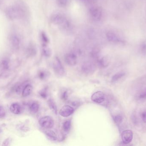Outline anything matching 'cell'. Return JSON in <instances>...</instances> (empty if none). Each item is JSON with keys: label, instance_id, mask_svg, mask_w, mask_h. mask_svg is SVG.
I'll return each instance as SVG.
<instances>
[{"label": "cell", "instance_id": "obj_1", "mask_svg": "<svg viewBox=\"0 0 146 146\" xmlns=\"http://www.w3.org/2000/svg\"><path fill=\"white\" fill-rule=\"evenodd\" d=\"M50 21L54 25L60 26L62 28H68L70 25L69 22L63 15L56 13L50 17Z\"/></svg>", "mask_w": 146, "mask_h": 146}, {"label": "cell", "instance_id": "obj_2", "mask_svg": "<svg viewBox=\"0 0 146 146\" xmlns=\"http://www.w3.org/2000/svg\"><path fill=\"white\" fill-rule=\"evenodd\" d=\"M89 14L91 18L94 21H100L103 17V9L100 7L94 6L89 10Z\"/></svg>", "mask_w": 146, "mask_h": 146}, {"label": "cell", "instance_id": "obj_3", "mask_svg": "<svg viewBox=\"0 0 146 146\" xmlns=\"http://www.w3.org/2000/svg\"><path fill=\"white\" fill-rule=\"evenodd\" d=\"M53 66L54 71L56 75L59 76H63L65 74V69L58 57L55 58Z\"/></svg>", "mask_w": 146, "mask_h": 146}, {"label": "cell", "instance_id": "obj_4", "mask_svg": "<svg viewBox=\"0 0 146 146\" xmlns=\"http://www.w3.org/2000/svg\"><path fill=\"white\" fill-rule=\"evenodd\" d=\"M41 127L45 129H50L54 126V121L51 117L45 116L42 117L39 121Z\"/></svg>", "mask_w": 146, "mask_h": 146}, {"label": "cell", "instance_id": "obj_5", "mask_svg": "<svg viewBox=\"0 0 146 146\" xmlns=\"http://www.w3.org/2000/svg\"><path fill=\"white\" fill-rule=\"evenodd\" d=\"M106 37L110 42L115 43H122V39L116 33L111 31H109L106 33Z\"/></svg>", "mask_w": 146, "mask_h": 146}, {"label": "cell", "instance_id": "obj_6", "mask_svg": "<svg viewBox=\"0 0 146 146\" xmlns=\"http://www.w3.org/2000/svg\"><path fill=\"white\" fill-rule=\"evenodd\" d=\"M105 95L101 91H97L94 93L91 97V99L93 102L97 103H103L105 100Z\"/></svg>", "mask_w": 146, "mask_h": 146}, {"label": "cell", "instance_id": "obj_7", "mask_svg": "<svg viewBox=\"0 0 146 146\" xmlns=\"http://www.w3.org/2000/svg\"><path fill=\"white\" fill-rule=\"evenodd\" d=\"M133 134L130 130H125L121 133V139L124 144H129L133 139Z\"/></svg>", "mask_w": 146, "mask_h": 146}, {"label": "cell", "instance_id": "obj_8", "mask_svg": "<svg viewBox=\"0 0 146 146\" xmlns=\"http://www.w3.org/2000/svg\"><path fill=\"white\" fill-rule=\"evenodd\" d=\"M65 61L69 66H74L77 63V57L74 53H68L65 56Z\"/></svg>", "mask_w": 146, "mask_h": 146}, {"label": "cell", "instance_id": "obj_9", "mask_svg": "<svg viewBox=\"0 0 146 146\" xmlns=\"http://www.w3.org/2000/svg\"><path fill=\"white\" fill-rule=\"evenodd\" d=\"M74 109L70 105H65L62 107L60 111V114L63 117H68L72 115L74 112Z\"/></svg>", "mask_w": 146, "mask_h": 146}, {"label": "cell", "instance_id": "obj_10", "mask_svg": "<svg viewBox=\"0 0 146 146\" xmlns=\"http://www.w3.org/2000/svg\"><path fill=\"white\" fill-rule=\"evenodd\" d=\"M95 67L91 63L86 62L82 65V70L85 73L92 74L95 70Z\"/></svg>", "mask_w": 146, "mask_h": 146}, {"label": "cell", "instance_id": "obj_11", "mask_svg": "<svg viewBox=\"0 0 146 146\" xmlns=\"http://www.w3.org/2000/svg\"><path fill=\"white\" fill-rule=\"evenodd\" d=\"M10 111L15 115H19L21 112V108L19 104L15 103L11 105L9 108Z\"/></svg>", "mask_w": 146, "mask_h": 146}, {"label": "cell", "instance_id": "obj_12", "mask_svg": "<svg viewBox=\"0 0 146 146\" xmlns=\"http://www.w3.org/2000/svg\"><path fill=\"white\" fill-rule=\"evenodd\" d=\"M33 87L31 85H27L22 91V96L24 97H28L31 93Z\"/></svg>", "mask_w": 146, "mask_h": 146}, {"label": "cell", "instance_id": "obj_13", "mask_svg": "<svg viewBox=\"0 0 146 146\" xmlns=\"http://www.w3.org/2000/svg\"><path fill=\"white\" fill-rule=\"evenodd\" d=\"M110 64V61L108 58L103 57L99 61V64L100 66L102 68L107 67Z\"/></svg>", "mask_w": 146, "mask_h": 146}, {"label": "cell", "instance_id": "obj_14", "mask_svg": "<svg viewBox=\"0 0 146 146\" xmlns=\"http://www.w3.org/2000/svg\"><path fill=\"white\" fill-rule=\"evenodd\" d=\"M49 107L51 110L55 114H57V106L54 101L52 99H50L48 101Z\"/></svg>", "mask_w": 146, "mask_h": 146}, {"label": "cell", "instance_id": "obj_15", "mask_svg": "<svg viewBox=\"0 0 146 146\" xmlns=\"http://www.w3.org/2000/svg\"><path fill=\"white\" fill-rule=\"evenodd\" d=\"M125 75V73L124 72H119L115 74V75H113L111 79V82H115L119 80L120 79L123 77Z\"/></svg>", "mask_w": 146, "mask_h": 146}, {"label": "cell", "instance_id": "obj_16", "mask_svg": "<svg viewBox=\"0 0 146 146\" xmlns=\"http://www.w3.org/2000/svg\"><path fill=\"white\" fill-rule=\"evenodd\" d=\"M45 134L48 137L54 140H56L57 139L56 134L54 131L50 130H47V131H45Z\"/></svg>", "mask_w": 146, "mask_h": 146}, {"label": "cell", "instance_id": "obj_17", "mask_svg": "<svg viewBox=\"0 0 146 146\" xmlns=\"http://www.w3.org/2000/svg\"><path fill=\"white\" fill-rule=\"evenodd\" d=\"M71 127V121H67L64 122L63 125V129L66 132H69Z\"/></svg>", "mask_w": 146, "mask_h": 146}, {"label": "cell", "instance_id": "obj_18", "mask_svg": "<svg viewBox=\"0 0 146 146\" xmlns=\"http://www.w3.org/2000/svg\"><path fill=\"white\" fill-rule=\"evenodd\" d=\"M39 108V105L37 103H34L32 104L31 107H30L31 111L34 113H36L38 111Z\"/></svg>", "mask_w": 146, "mask_h": 146}, {"label": "cell", "instance_id": "obj_19", "mask_svg": "<svg viewBox=\"0 0 146 146\" xmlns=\"http://www.w3.org/2000/svg\"><path fill=\"white\" fill-rule=\"evenodd\" d=\"M41 37L42 41L43 42L44 44V45H46L49 42V39L47 35H46L45 33L44 32L42 33Z\"/></svg>", "mask_w": 146, "mask_h": 146}, {"label": "cell", "instance_id": "obj_20", "mask_svg": "<svg viewBox=\"0 0 146 146\" xmlns=\"http://www.w3.org/2000/svg\"><path fill=\"white\" fill-rule=\"evenodd\" d=\"M140 51L143 55H146V40H144L140 45Z\"/></svg>", "mask_w": 146, "mask_h": 146}, {"label": "cell", "instance_id": "obj_21", "mask_svg": "<svg viewBox=\"0 0 146 146\" xmlns=\"http://www.w3.org/2000/svg\"><path fill=\"white\" fill-rule=\"evenodd\" d=\"M57 2L60 7H64L68 4L69 0H57Z\"/></svg>", "mask_w": 146, "mask_h": 146}, {"label": "cell", "instance_id": "obj_22", "mask_svg": "<svg viewBox=\"0 0 146 146\" xmlns=\"http://www.w3.org/2000/svg\"><path fill=\"white\" fill-rule=\"evenodd\" d=\"M43 53L44 55L47 57H49L51 55V51L49 48L44 45L43 48Z\"/></svg>", "mask_w": 146, "mask_h": 146}, {"label": "cell", "instance_id": "obj_23", "mask_svg": "<svg viewBox=\"0 0 146 146\" xmlns=\"http://www.w3.org/2000/svg\"><path fill=\"white\" fill-rule=\"evenodd\" d=\"M114 121L117 125H120L123 121V117L121 115H117L114 118Z\"/></svg>", "mask_w": 146, "mask_h": 146}, {"label": "cell", "instance_id": "obj_24", "mask_svg": "<svg viewBox=\"0 0 146 146\" xmlns=\"http://www.w3.org/2000/svg\"><path fill=\"white\" fill-rule=\"evenodd\" d=\"M140 117L141 118V120L143 122L146 123V110H144L142 111L140 114Z\"/></svg>", "mask_w": 146, "mask_h": 146}, {"label": "cell", "instance_id": "obj_25", "mask_svg": "<svg viewBox=\"0 0 146 146\" xmlns=\"http://www.w3.org/2000/svg\"><path fill=\"white\" fill-rule=\"evenodd\" d=\"M1 66L3 69H7L9 68L8 62L6 60H3L1 63Z\"/></svg>", "mask_w": 146, "mask_h": 146}, {"label": "cell", "instance_id": "obj_26", "mask_svg": "<svg viewBox=\"0 0 146 146\" xmlns=\"http://www.w3.org/2000/svg\"><path fill=\"white\" fill-rule=\"evenodd\" d=\"M6 115V111L3 107L0 105V118L4 117Z\"/></svg>", "mask_w": 146, "mask_h": 146}, {"label": "cell", "instance_id": "obj_27", "mask_svg": "<svg viewBox=\"0 0 146 146\" xmlns=\"http://www.w3.org/2000/svg\"><path fill=\"white\" fill-rule=\"evenodd\" d=\"M83 2L88 4H95L97 2L98 0H80Z\"/></svg>", "mask_w": 146, "mask_h": 146}, {"label": "cell", "instance_id": "obj_28", "mask_svg": "<svg viewBox=\"0 0 146 146\" xmlns=\"http://www.w3.org/2000/svg\"><path fill=\"white\" fill-rule=\"evenodd\" d=\"M47 73L44 71H40L39 74H38V76H39V78L42 79H45L46 77H47Z\"/></svg>", "mask_w": 146, "mask_h": 146}, {"label": "cell", "instance_id": "obj_29", "mask_svg": "<svg viewBox=\"0 0 146 146\" xmlns=\"http://www.w3.org/2000/svg\"><path fill=\"white\" fill-rule=\"evenodd\" d=\"M47 90L45 89H43L42 91L40 92V95L43 98H46L47 97Z\"/></svg>", "mask_w": 146, "mask_h": 146}, {"label": "cell", "instance_id": "obj_30", "mask_svg": "<svg viewBox=\"0 0 146 146\" xmlns=\"http://www.w3.org/2000/svg\"><path fill=\"white\" fill-rule=\"evenodd\" d=\"M68 93L67 91H65L62 94V98L64 100H66L68 99Z\"/></svg>", "mask_w": 146, "mask_h": 146}, {"label": "cell", "instance_id": "obj_31", "mask_svg": "<svg viewBox=\"0 0 146 146\" xmlns=\"http://www.w3.org/2000/svg\"><path fill=\"white\" fill-rule=\"evenodd\" d=\"M10 142V140L9 139H7L3 142V145L7 146L9 145V143Z\"/></svg>", "mask_w": 146, "mask_h": 146}, {"label": "cell", "instance_id": "obj_32", "mask_svg": "<svg viewBox=\"0 0 146 146\" xmlns=\"http://www.w3.org/2000/svg\"><path fill=\"white\" fill-rule=\"evenodd\" d=\"M139 98L141 99H146V91L141 94Z\"/></svg>", "mask_w": 146, "mask_h": 146}]
</instances>
